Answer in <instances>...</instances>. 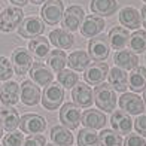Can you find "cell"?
<instances>
[{
	"mask_svg": "<svg viewBox=\"0 0 146 146\" xmlns=\"http://www.w3.org/2000/svg\"><path fill=\"white\" fill-rule=\"evenodd\" d=\"M94 102L97 108L104 112H113L116 106V91L109 84H100L94 90Z\"/></svg>",
	"mask_w": 146,
	"mask_h": 146,
	"instance_id": "1",
	"label": "cell"
},
{
	"mask_svg": "<svg viewBox=\"0 0 146 146\" xmlns=\"http://www.w3.org/2000/svg\"><path fill=\"white\" fill-rule=\"evenodd\" d=\"M23 17H24V12L21 8H17V6L6 8L0 14V30L6 33L14 31L23 23Z\"/></svg>",
	"mask_w": 146,
	"mask_h": 146,
	"instance_id": "2",
	"label": "cell"
},
{
	"mask_svg": "<svg viewBox=\"0 0 146 146\" xmlns=\"http://www.w3.org/2000/svg\"><path fill=\"white\" fill-rule=\"evenodd\" d=\"M63 98H64V90L61 85L60 84H49L45 88L40 100H42L43 108H46L48 110H55L63 103Z\"/></svg>",
	"mask_w": 146,
	"mask_h": 146,
	"instance_id": "3",
	"label": "cell"
},
{
	"mask_svg": "<svg viewBox=\"0 0 146 146\" xmlns=\"http://www.w3.org/2000/svg\"><path fill=\"white\" fill-rule=\"evenodd\" d=\"M64 12V5L61 0H46L42 6L40 15L43 21L49 25H55L60 23Z\"/></svg>",
	"mask_w": 146,
	"mask_h": 146,
	"instance_id": "4",
	"label": "cell"
},
{
	"mask_svg": "<svg viewBox=\"0 0 146 146\" xmlns=\"http://www.w3.org/2000/svg\"><path fill=\"white\" fill-rule=\"evenodd\" d=\"M11 64H12V67H14L17 75L21 76V75H25L30 70L31 64H33V57L25 48H17L12 51Z\"/></svg>",
	"mask_w": 146,
	"mask_h": 146,
	"instance_id": "5",
	"label": "cell"
},
{
	"mask_svg": "<svg viewBox=\"0 0 146 146\" xmlns=\"http://www.w3.org/2000/svg\"><path fill=\"white\" fill-rule=\"evenodd\" d=\"M88 51H90V57L94 61H104L109 57V51H110V45L109 40L104 35L92 37L90 43H88Z\"/></svg>",
	"mask_w": 146,
	"mask_h": 146,
	"instance_id": "6",
	"label": "cell"
},
{
	"mask_svg": "<svg viewBox=\"0 0 146 146\" xmlns=\"http://www.w3.org/2000/svg\"><path fill=\"white\" fill-rule=\"evenodd\" d=\"M60 121L67 130H75L81 122V110L75 103H66L60 110Z\"/></svg>",
	"mask_w": 146,
	"mask_h": 146,
	"instance_id": "7",
	"label": "cell"
},
{
	"mask_svg": "<svg viewBox=\"0 0 146 146\" xmlns=\"http://www.w3.org/2000/svg\"><path fill=\"white\" fill-rule=\"evenodd\" d=\"M45 30V25L39 18L36 17H29L23 19V23L18 27V35L25 39H35L37 36H40Z\"/></svg>",
	"mask_w": 146,
	"mask_h": 146,
	"instance_id": "8",
	"label": "cell"
},
{
	"mask_svg": "<svg viewBox=\"0 0 146 146\" xmlns=\"http://www.w3.org/2000/svg\"><path fill=\"white\" fill-rule=\"evenodd\" d=\"M19 127H21V131L25 133V134H37V133L45 131L46 121L40 115L29 113L19 118Z\"/></svg>",
	"mask_w": 146,
	"mask_h": 146,
	"instance_id": "9",
	"label": "cell"
},
{
	"mask_svg": "<svg viewBox=\"0 0 146 146\" xmlns=\"http://www.w3.org/2000/svg\"><path fill=\"white\" fill-rule=\"evenodd\" d=\"M119 108L128 115H140L145 110V103L139 96L133 92H125L119 97Z\"/></svg>",
	"mask_w": 146,
	"mask_h": 146,
	"instance_id": "10",
	"label": "cell"
},
{
	"mask_svg": "<svg viewBox=\"0 0 146 146\" xmlns=\"http://www.w3.org/2000/svg\"><path fill=\"white\" fill-rule=\"evenodd\" d=\"M108 73H109V66L106 63H94L87 67L84 78L87 84L97 87V85L104 82V78L108 76Z\"/></svg>",
	"mask_w": 146,
	"mask_h": 146,
	"instance_id": "11",
	"label": "cell"
},
{
	"mask_svg": "<svg viewBox=\"0 0 146 146\" xmlns=\"http://www.w3.org/2000/svg\"><path fill=\"white\" fill-rule=\"evenodd\" d=\"M85 18V12L81 6H70L63 14V27L70 31H75L81 27V24Z\"/></svg>",
	"mask_w": 146,
	"mask_h": 146,
	"instance_id": "12",
	"label": "cell"
},
{
	"mask_svg": "<svg viewBox=\"0 0 146 146\" xmlns=\"http://www.w3.org/2000/svg\"><path fill=\"white\" fill-rule=\"evenodd\" d=\"M104 29V19L102 17H97V15H88L84 18V21L81 24V33L82 36L85 37H96L98 33Z\"/></svg>",
	"mask_w": 146,
	"mask_h": 146,
	"instance_id": "13",
	"label": "cell"
},
{
	"mask_svg": "<svg viewBox=\"0 0 146 146\" xmlns=\"http://www.w3.org/2000/svg\"><path fill=\"white\" fill-rule=\"evenodd\" d=\"M30 78L33 79L31 82H36L39 87H48L54 75L43 63H33L30 67Z\"/></svg>",
	"mask_w": 146,
	"mask_h": 146,
	"instance_id": "14",
	"label": "cell"
},
{
	"mask_svg": "<svg viewBox=\"0 0 146 146\" xmlns=\"http://www.w3.org/2000/svg\"><path fill=\"white\" fill-rule=\"evenodd\" d=\"M72 98L78 108H88L92 104V91L88 87V84L79 82L73 87Z\"/></svg>",
	"mask_w": 146,
	"mask_h": 146,
	"instance_id": "15",
	"label": "cell"
},
{
	"mask_svg": "<svg viewBox=\"0 0 146 146\" xmlns=\"http://www.w3.org/2000/svg\"><path fill=\"white\" fill-rule=\"evenodd\" d=\"M19 94H21V102L27 106H36L40 100V90L31 81H24L21 84Z\"/></svg>",
	"mask_w": 146,
	"mask_h": 146,
	"instance_id": "16",
	"label": "cell"
},
{
	"mask_svg": "<svg viewBox=\"0 0 146 146\" xmlns=\"http://www.w3.org/2000/svg\"><path fill=\"white\" fill-rule=\"evenodd\" d=\"M110 124L113 130L118 134H130V131L133 128V121L128 113H125L124 110H116L112 113Z\"/></svg>",
	"mask_w": 146,
	"mask_h": 146,
	"instance_id": "17",
	"label": "cell"
},
{
	"mask_svg": "<svg viewBox=\"0 0 146 146\" xmlns=\"http://www.w3.org/2000/svg\"><path fill=\"white\" fill-rule=\"evenodd\" d=\"M0 100L5 106L17 104L19 100V85L14 81H8L0 87Z\"/></svg>",
	"mask_w": 146,
	"mask_h": 146,
	"instance_id": "18",
	"label": "cell"
},
{
	"mask_svg": "<svg viewBox=\"0 0 146 146\" xmlns=\"http://www.w3.org/2000/svg\"><path fill=\"white\" fill-rule=\"evenodd\" d=\"M18 125H19V115L14 108H11V106L0 108V127L6 131H14Z\"/></svg>",
	"mask_w": 146,
	"mask_h": 146,
	"instance_id": "19",
	"label": "cell"
},
{
	"mask_svg": "<svg viewBox=\"0 0 146 146\" xmlns=\"http://www.w3.org/2000/svg\"><path fill=\"white\" fill-rule=\"evenodd\" d=\"M113 61H115L118 69L133 70L134 67H137L139 58H137V55L134 54V52L125 51V49H119V51H116V54L113 57Z\"/></svg>",
	"mask_w": 146,
	"mask_h": 146,
	"instance_id": "20",
	"label": "cell"
},
{
	"mask_svg": "<svg viewBox=\"0 0 146 146\" xmlns=\"http://www.w3.org/2000/svg\"><path fill=\"white\" fill-rule=\"evenodd\" d=\"M49 43H52L55 48L60 49H69L70 46L73 45V35L69 33L67 30H63V29H57V30H52L49 33Z\"/></svg>",
	"mask_w": 146,
	"mask_h": 146,
	"instance_id": "21",
	"label": "cell"
},
{
	"mask_svg": "<svg viewBox=\"0 0 146 146\" xmlns=\"http://www.w3.org/2000/svg\"><path fill=\"white\" fill-rule=\"evenodd\" d=\"M81 121L87 128L91 130H98V128H103L104 124H106V116L103 112L100 110H85L84 115L81 116Z\"/></svg>",
	"mask_w": 146,
	"mask_h": 146,
	"instance_id": "22",
	"label": "cell"
},
{
	"mask_svg": "<svg viewBox=\"0 0 146 146\" xmlns=\"http://www.w3.org/2000/svg\"><path fill=\"white\" fill-rule=\"evenodd\" d=\"M90 8H91L92 14L102 15V17H109L116 12L118 2L116 0H91Z\"/></svg>",
	"mask_w": 146,
	"mask_h": 146,
	"instance_id": "23",
	"label": "cell"
},
{
	"mask_svg": "<svg viewBox=\"0 0 146 146\" xmlns=\"http://www.w3.org/2000/svg\"><path fill=\"white\" fill-rule=\"evenodd\" d=\"M109 85L115 91L124 92L128 88V75L122 69L113 67L112 70H109Z\"/></svg>",
	"mask_w": 146,
	"mask_h": 146,
	"instance_id": "24",
	"label": "cell"
},
{
	"mask_svg": "<svg viewBox=\"0 0 146 146\" xmlns=\"http://www.w3.org/2000/svg\"><path fill=\"white\" fill-rule=\"evenodd\" d=\"M119 23H121L124 27L136 30V29L140 27V14H139L137 9L127 6V8L121 9V12H119Z\"/></svg>",
	"mask_w": 146,
	"mask_h": 146,
	"instance_id": "25",
	"label": "cell"
},
{
	"mask_svg": "<svg viewBox=\"0 0 146 146\" xmlns=\"http://www.w3.org/2000/svg\"><path fill=\"white\" fill-rule=\"evenodd\" d=\"M128 31L122 29V27H113L110 30L109 33V36H108V40H109V45L112 46L113 49L119 51V49H122L125 45L128 43Z\"/></svg>",
	"mask_w": 146,
	"mask_h": 146,
	"instance_id": "26",
	"label": "cell"
},
{
	"mask_svg": "<svg viewBox=\"0 0 146 146\" xmlns=\"http://www.w3.org/2000/svg\"><path fill=\"white\" fill-rule=\"evenodd\" d=\"M128 87L134 92L143 91L146 88V69L145 67H134L128 76Z\"/></svg>",
	"mask_w": 146,
	"mask_h": 146,
	"instance_id": "27",
	"label": "cell"
},
{
	"mask_svg": "<svg viewBox=\"0 0 146 146\" xmlns=\"http://www.w3.org/2000/svg\"><path fill=\"white\" fill-rule=\"evenodd\" d=\"M29 49L37 60H42L49 54V40L43 36H37L29 43Z\"/></svg>",
	"mask_w": 146,
	"mask_h": 146,
	"instance_id": "28",
	"label": "cell"
},
{
	"mask_svg": "<svg viewBox=\"0 0 146 146\" xmlns=\"http://www.w3.org/2000/svg\"><path fill=\"white\" fill-rule=\"evenodd\" d=\"M51 139L55 146H72L73 145L72 133L66 127H60V125H57V127L51 130Z\"/></svg>",
	"mask_w": 146,
	"mask_h": 146,
	"instance_id": "29",
	"label": "cell"
},
{
	"mask_svg": "<svg viewBox=\"0 0 146 146\" xmlns=\"http://www.w3.org/2000/svg\"><path fill=\"white\" fill-rule=\"evenodd\" d=\"M69 67L76 72H84L90 66V55L85 51H75L69 55Z\"/></svg>",
	"mask_w": 146,
	"mask_h": 146,
	"instance_id": "30",
	"label": "cell"
},
{
	"mask_svg": "<svg viewBox=\"0 0 146 146\" xmlns=\"http://www.w3.org/2000/svg\"><path fill=\"white\" fill-rule=\"evenodd\" d=\"M48 64L49 67L54 70V72H61L64 69V66L67 64V57L63 51L55 49V51H51L49 55H48Z\"/></svg>",
	"mask_w": 146,
	"mask_h": 146,
	"instance_id": "31",
	"label": "cell"
},
{
	"mask_svg": "<svg viewBox=\"0 0 146 146\" xmlns=\"http://www.w3.org/2000/svg\"><path fill=\"white\" fill-rule=\"evenodd\" d=\"M78 145L79 146H100L98 134L91 128H82L78 133Z\"/></svg>",
	"mask_w": 146,
	"mask_h": 146,
	"instance_id": "32",
	"label": "cell"
},
{
	"mask_svg": "<svg viewBox=\"0 0 146 146\" xmlns=\"http://www.w3.org/2000/svg\"><path fill=\"white\" fill-rule=\"evenodd\" d=\"M98 143L102 146H121L122 137L113 130H103L98 134Z\"/></svg>",
	"mask_w": 146,
	"mask_h": 146,
	"instance_id": "33",
	"label": "cell"
},
{
	"mask_svg": "<svg viewBox=\"0 0 146 146\" xmlns=\"http://www.w3.org/2000/svg\"><path fill=\"white\" fill-rule=\"evenodd\" d=\"M57 79H58V84L64 88H73L79 81V76L76 75L73 70L69 69H63L61 72L57 73Z\"/></svg>",
	"mask_w": 146,
	"mask_h": 146,
	"instance_id": "34",
	"label": "cell"
},
{
	"mask_svg": "<svg viewBox=\"0 0 146 146\" xmlns=\"http://www.w3.org/2000/svg\"><path fill=\"white\" fill-rule=\"evenodd\" d=\"M130 48L136 52H143L146 51V31L145 30H137L130 36Z\"/></svg>",
	"mask_w": 146,
	"mask_h": 146,
	"instance_id": "35",
	"label": "cell"
},
{
	"mask_svg": "<svg viewBox=\"0 0 146 146\" xmlns=\"http://www.w3.org/2000/svg\"><path fill=\"white\" fill-rule=\"evenodd\" d=\"M12 75H14V69L11 61L6 57H0V81H9Z\"/></svg>",
	"mask_w": 146,
	"mask_h": 146,
	"instance_id": "36",
	"label": "cell"
},
{
	"mask_svg": "<svg viewBox=\"0 0 146 146\" xmlns=\"http://www.w3.org/2000/svg\"><path fill=\"white\" fill-rule=\"evenodd\" d=\"M23 142H24V136L17 131H12L11 134H6L3 137V146H21Z\"/></svg>",
	"mask_w": 146,
	"mask_h": 146,
	"instance_id": "37",
	"label": "cell"
},
{
	"mask_svg": "<svg viewBox=\"0 0 146 146\" xmlns=\"http://www.w3.org/2000/svg\"><path fill=\"white\" fill-rule=\"evenodd\" d=\"M45 137L40 134H31L23 142V146H45Z\"/></svg>",
	"mask_w": 146,
	"mask_h": 146,
	"instance_id": "38",
	"label": "cell"
},
{
	"mask_svg": "<svg viewBox=\"0 0 146 146\" xmlns=\"http://www.w3.org/2000/svg\"><path fill=\"white\" fill-rule=\"evenodd\" d=\"M124 146H146V142L137 134H128L124 142Z\"/></svg>",
	"mask_w": 146,
	"mask_h": 146,
	"instance_id": "39",
	"label": "cell"
},
{
	"mask_svg": "<svg viewBox=\"0 0 146 146\" xmlns=\"http://www.w3.org/2000/svg\"><path fill=\"white\" fill-rule=\"evenodd\" d=\"M134 127H136V131L139 133V134L146 137V115H140L136 119Z\"/></svg>",
	"mask_w": 146,
	"mask_h": 146,
	"instance_id": "40",
	"label": "cell"
},
{
	"mask_svg": "<svg viewBox=\"0 0 146 146\" xmlns=\"http://www.w3.org/2000/svg\"><path fill=\"white\" fill-rule=\"evenodd\" d=\"M9 2H11V3H14V5L17 6V8H18V6H24V5H27V3H29V0H9Z\"/></svg>",
	"mask_w": 146,
	"mask_h": 146,
	"instance_id": "41",
	"label": "cell"
},
{
	"mask_svg": "<svg viewBox=\"0 0 146 146\" xmlns=\"http://www.w3.org/2000/svg\"><path fill=\"white\" fill-rule=\"evenodd\" d=\"M140 17H142V24H143V27H146V5H145L143 8H142Z\"/></svg>",
	"mask_w": 146,
	"mask_h": 146,
	"instance_id": "42",
	"label": "cell"
},
{
	"mask_svg": "<svg viewBox=\"0 0 146 146\" xmlns=\"http://www.w3.org/2000/svg\"><path fill=\"white\" fill-rule=\"evenodd\" d=\"M31 3H35V5H40V3H45V0H31Z\"/></svg>",
	"mask_w": 146,
	"mask_h": 146,
	"instance_id": "43",
	"label": "cell"
},
{
	"mask_svg": "<svg viewBox=\"0 0 146 146\" xmlns=\"http://www.w3.org/2000/svg\"><path fill=\"white\" fill-rule=\"evenodd\" d=\"M143 100H145V103H146V88L143 90Z\"/></svg>",
	"mask_w": 146,
	"mask_h": 146,
	"instance_id": "44",
	"label": "cell"
},
{
	"mask_svg": "<svg viewBox=\"0 0 146 146\" xmlns=\"http://www.w3.org/2000/svg\"><path fill=\"white\" fill-rule=\"evenodd\" d=\"M2 136H3V128L0 127V139H2Z\"/></svg>",
	"mask_w": 146,
	"mask_h": 146,
	"instance_id": "45",
	"label": "cell"
},
{
	"mask_svg": "<svg viewBox=\"0 0 146 146\" xmlns=\"http://www.w3.org/2000/svg\"><path fill=\"white\" fill-rule=\"evenodd\" d=\"M45 146H55V145H54V143H46Z\"/></svg>",
	"mask_w": 146,
	"mask_h": 146,
	"instance_id": "46",
	"label": "cell"
},
{
	"mask_svg": "<svg viewBox=\"0 0 146 146\" xmlns=\"http://www.w3.org/2000/svg\"><path fill=\"white\" fill-rule=\"evenodd\" d=\"M143 2H145V3H146V0H143Z\"/></svg>",
	"mask_w": 146,
	"mask_h": 146,
	"instance_id": "47",
	"label": "cell"
},
{
	"mask_svg": "<svg viewBox=\"0 0 146 146\" xmlns=\"http://www.w3.org/2000/svg\"><path fill=\"white\" fill-rule=\"evenodd\" d=\"M0 87H2V85H0Z\"/></svg>",
	"mask_w": 146,
	"mask_h": 146,
	"instance_id": "48",
	"label": "cell"
}]
</instances>
